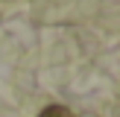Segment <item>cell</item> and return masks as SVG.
<instances>
[{
	"instance_id": "6da1fadb",
	"label": "cell",
	"mask_w": 120,
	"mask_h": 117,
	"mask_svg": "<svg viewBox=\"0 0 120 117\" xmlns=\"http://www.w3.org/2000/svg\"><path fill=\"white\" fill-rule=\"evenodd\" d=\"M38 117H76V114H73L70 108H64V105H47Z\"/></svg>"
}]
</instances>
